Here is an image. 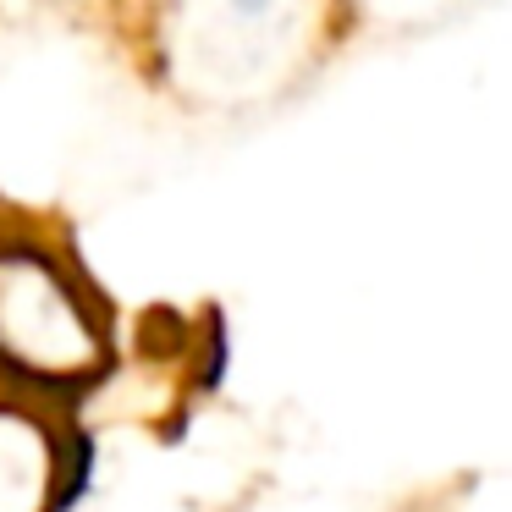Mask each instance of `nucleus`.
Listing matches in <instances>:
<instances>
[{
	"instance_id": "f03ea898",
	"label": "nucleus",
	"mask_w": 512,
	"mask_h": 512,
	"mask_svg": "<svg viewBox=\"0 0 512 512\" xmlns=\"http://www.w3.org/2000/svg\"><path fill=\"white\" fill-rule=\"evenodd\" d=\"M116 364V325L94 281L34 226H0V380L78 408Z\"/></svg>"
},
{
	"instance_id": "7ed1b4c3",
	"label": "nucleus",
	"mask_w": 512,
	"mask_h": 512,
	"mask_svg": "<svg viewBox=\"0 0 512 512\" xmlns=\"http://www.w3.org/2000/svg\"><path fill=\"white\" fill-rule=\"evenodd\" d=\"M89 446L67 402L0 380V512H67L83 490Z\"/></svg>"
},
{
	"instance_id": "20e7f679",
	"label": "nucleus",
	"mask_w": 512,
	"mask_h": 512,
	"mask_svg": "<svg viewBox=\"0 0 512 512\" xmlns=\"http://www.w3.org/2000/svg\"><path fill=\"white\" fill-rule=\"evenodd\" d=\"M485 0H336V17L364 34H424V28L457 23Z\"/></svg>"
},
{
	"instance_id": "f257e3e1",
	"label": "nucleus",
	"mask_w": 512,
	"mask_h": 512,
	"mask_svg": "<svg viewBox=\"0 0 512 512\" xmlns=\"http://www.w3.org/2000/svg\"><path fill=\"white\" fill-rule=\"evenodd\" d=\"M336 23V0H149L160 83L199 111L292 94L320 67Z\"/></svg>"
}]
</instances>
